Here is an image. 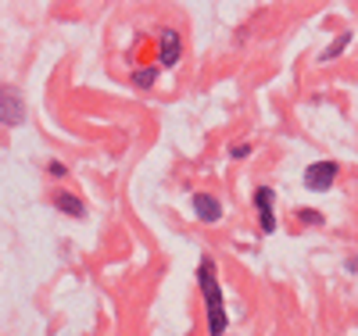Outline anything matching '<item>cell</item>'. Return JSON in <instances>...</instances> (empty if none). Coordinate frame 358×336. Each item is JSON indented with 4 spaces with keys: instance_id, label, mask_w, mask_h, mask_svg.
Wrapping results in <instances>:
<instances>
[{
    "instance_id": "obj_13",
    "label": "cell",
    "mask_w": 358,
    "mask_h": 336,
    "mask_svg": "<svg viewBox=\"0 0 358 336\" xmlns=\"http://www.w3.org/2000/svg\"><path fill=\"white\" fill-rule=\"evenodd\" d=\"M344 268H348V272H351V276H358V254H351V258H348V261H344Z\"/></svg>"
},
{
    "instance_id": "obj_4",
    "label": "cell",
    "mask_w": 358,
    "mask_h": 336,
    "mask_svg": "<svg viewBox=\"0 0 358 336\" xmlns=\"http://www.w3.org/2000/svg\"><path fill=\"white\" fill-rule=\"evenodd\" d=\"M251 204H255V211H258V229L265 233V236H273L276 233V190L273 187H258L255 193H251Z\"/></svg>"
},
{
    "instance_id": "obj_9",
    "label": "cell",
    "mask_w": 358,
    "mask_h": 336,
    "mask_svg": "<svg viewBox=\"0 0 358 336\" xmlns=\"http://www.w3.org/2000/svg\"><path fill=\"white\" fill-rule=\"evenodd\" d=\"M348 43H351V33H341V36L334 40V47H326L319 57H322V61H334V57H341V54L348 50Z\"/></svg>"
},
{
    "instance_id": "obj_1",
    "label": "cell",
    "mask_w": 358,
    "mask_h": 336,
    "mask_svg": "<svg viewBox=\"0 0 358 336\" xmlns=\"http://www.w3.org/2000/svg\"><path fill=\"white\" fill-rule=\"evenodd\" d=\"M197 290L204 300V319H208V336H226L229 329V315H226V293L219 283V272H215V258H201L197 261Z\"/></svg>"
},
{
    "instance_id": "obj_7",
    "label": "cell",
    "mask_w": 358,
    "mask_h": 336,
    "mask_svg": "<svg viewBox=\"0 0 358 336\" xmlns=\"http://www.w3.org/2000/svg\"><path fill=\"white\" fill-rule=\"evenodd\" d=\"M50 204L62 211L65 219H86V204L72 193V190H54V197H50Z\"/></svg>"
},
{
    "instance_id": "obj_2",
    "label": "cell",
    "mask_w": 358,
    "mask_h": 336,
    "mask_svg": "<svg viewBox=\"0 0 358 336\" xmlns=\"http://www.w3.org/2000/svg\"><path fill=\"white\" fill-rule=\"evenodd\" d=\"M25 122V97L22 89L11 86V82H0V126L4 129H15Z\"/></svg>"
},
{
    "instance_id": "obj_3",
    "label": "cell",
    "mask_w": 358,
    "mask_h": 336,
    "mask_svg": "<svg viewBox=\"0 0 358 336\" xmlns=\"http://www.w3.org/2000/svg\"><path fill=\"white\" fill-rule=\"evenodd\" d=\"M337 175H341V165L337 161H330V158H319V161H312L308 168H305V175H301V182L312 190V193H326L337 182Z\"/></svg>"
},
{
    "instance_id": "obj_6",
    "label": "cell",
    "mask_w": 358,
    "mask_h": 336,
    "mask_svg": "<svg viewBox=\"0 0 358 336\" xmlns=\"http://www.w3.org/2000/svg\"><path fill=\"white\" fill-rule=\"evenodd\" d=\"M190 207H194L197 222H204V226H219L222 222V200L215 193H204V190L190 193Z\"/></svg>"
},
{
    "instance_id": "obj_5",
    "label": "cell",
    "mask_w": 358,
    "mask_h": 336,
    "mask_svg": "<svg viewBox=\"0 0 358 336\" xmlns=\"http://www.w3.org/2000/svg\"><path fill=\"white\" fill-rule=\"evenodd\" d=\"M179 57H183V36L172 25H165L158 33V68H176Z\"/></svg>"
},
{
    "instance_id": "obj_10",
    "label": "cell",
    "mask_w": 358,
    "mask_h": 336,
    "mask_svg": "<svg viewBox=\"0 0 358 336\" xmlns=\"http://www.w3.org/2000/svg\"><path fill=\"white\" fill-rule=\"evenodd\" d=\"M251 150H255V143H251V140H241V143H233V147H229V158H233V161H244Z\"/></svg>"
},
{
    "instance_id": "obj_11",
    "label": "cell",
    "mask_w": 358,
    "mask_h": 336,
    "mask_svg": "<svg viewBox=\"0 0 358 336\" xmlns=\"http://www.w3.org/2000/svg\"><path fill=\"white\" fill-rule=\"evenodd\" d=\"M297 219H301L305 226H322V222H326L322 211H315V207H301V211H297Z\"/></svg>"
},
{
    "instance_id": "obj_12",
    "label": "cell",
    "mask_w": 358,
    "mask_h": 336,
    "mask_svg": "<svg viewBox=\"0 0 358 336\" xmlns=\"http://www.w3.org/2000/svg\"><path fill=\"white\" fill-rule=\"evenodd\" d=\"M47 175H54V179H65V175H69V165H65V161H50V165H47Z\"/></svg>"
},
{
    "instance_id": "obj_8",
    "label": "cell",
    "mask_w": 358,
    "mask_h": 336,
    "mask_svg": "<svg viewBox=\"0 0 358 336\" xmlns=\"http://www.w3.org/2000/svg\"><path fill=\"white\" fill-rule=\"evenodd\" d=\"M158 75H162V68H158V65L136 68V72H133V86H136V89H151V86L158 82Z\"/></svg>"
}]
</instances>
